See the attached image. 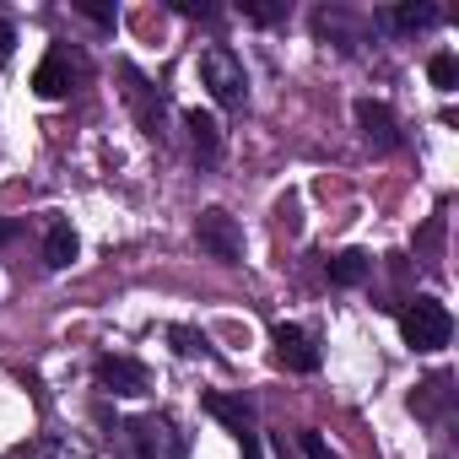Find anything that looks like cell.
Here are the masks:
<instances>
[{
  "mask_svg": "<svg viewBox=\"0 0 459 459\" xmlns=\"http://www.w3.org/2000/svg\"><path fill=\"white\" fill-rule=\"evenodd\" d=\"M400 335H405V346L411 351H443L448 341H454V314L432 298V292H421V298H411V303H400Z\"/></svg>",
  "mask_w": 459,
  "mask_h": 459,
  "instance_id": "1",
  "label": "cell"
},
{
  "mask_svg": "<svg viewBox=\"0 0 459 459\" xmlns=\"http://www.w3.org/2000/svg\"><path fill=\"white\" fill-rule=\"evenodd\" d=\"M200 82H205V92L221 108H244L249 103V71H244V60L227 44H205L200 49Z\"/></svg>",
  "mask_w": 459,
  "mask_h": 459,
  "instance_id": "2",
  "label": "cell"
},
{
  "mask_svg": "<svg viewBox=\"0 0 459 459\" xmlns=\"http://www.w3.org/2000/svg\"><path fill=\"white\" fill-rule=\"evenodd\" d=\"M114 76L125 82V103L135 108V119H141V130H146V141H157V146H168V98L130 65V60H119L114 65Z\"/></svg>",
  "mask_w": 459,
  "mask_h": 459,
  "instance_id": "3",
  "label": "cell"
},
{
  "mask_svg": "<svg viewBox=\"0 0 459 459\" xmlns=\"http://www.w3.org/2000/svg\"><path fill=\"white\" fill-rule=\"evenodd\" d=\"M125 432H130L135 459H184V454H189V437H184L178 421L162 416V411H146V416L125 421Z\"/></svg>",
  "mask_w": 459,
  "mask_h": 459,
  "instance_id": "4",
  "label": "cell"
},
{
  "mask_svg": "<svg viewBox=\"0 0 459 459\" xmlns=\"http://www.w3.org/2000/svg\"><path fill=\"white\" fill-rule=\"evenodd\" d=\"M195 244H200L211 260H221V265H238V260H244V227H238L233 211L205 205V211L195 216Z\"/></svg>",
  "mask_w": 459,
  "mask_h": 459,
  "instance_id": "5",
  "label": "cell"
},
{
  "mask_svg": "<svg viewBox=\"0 0 459 459\" xmlns=\"http://www.w3.org/2000/svg\"><path fill=\"white\" fill-rule=\"evenodd\" d=\"M82 76H87V60H82L71 44H55V49L39 60V71H33V92H39L44 103H60V98L76 92Z\"/></svg>",
  "mask_w": 459,
  "mask_h": 459,
  "instance_id": "6",
  "label": "cell"
},
{
  "mask_svg": "<svg viewBox=\"0 0 459 459\" xmlns=\"http://www.w3.org/2000/svg\"><path fill=\"white\" fill-rule=\"evenodd\" d=\"M271 357H276V368H287V373H319V362H325L319 341H314L303 325H276V330H271Z\"/></svg>",
  "mask_w": 459,
  "mask_h": 459,
  "instance_id": "7",
  "label": "cell"
},
{
  "mask_svg": "<svg viewBox=\"0 0 459 459\" xmlns=\"http://www.w3.org/2000/svg\"><path fill=\"white\" fill-rule=\"evenodd\" d=\"M357 130H362V146H373V152H400V119H394V108L389 103H378V98H362L357 108Z\"/></svg>",
  "mask_w": 459,
  "mask_h": 459,
  "instance_id": "8",
  "label": "cell"
},
{
  "mask_svg": "<svg viewBox=\"0 0 459 459\" xmlns=\"http://www.w3.org/2000/svg\"><path fill=\"white\" fill-rule=\"evenodd\" d=\"M314 33L325 44H335L341 55H362V44H368V22L351 17V12H341V6H319L314 12Z\"/></svg>",
  "mask_w": 459,
  "mask_h": 459,
  "instance_id": "9",
  "label": "cell"
},
{
  "mask_svg": "<svg viewBox=\"0 0 459 459\" xmlns=\"http://www.w3.org/2000/svg\"><path fill=\"white\" fill-rule=\"evenodd\" d=\"M92 373H98V384H103L108 394H146V389H152V373H146V362H135V357H119V351H103V357L92 362Z\"/></svg>",
  "mask_w": 459,
  "mask_h": 459,
  "instance_id": "10",
  "label": "cell"
},
{
  "mask_svg": "<svg viewBox=\"0 0 459 459\" xmlns=\"http://www.w3.org/2000/svg\"><path fill=\"white\" fill-rule=\"evenodd\" d=\"M437 22H443V12L432 6V0H405V6L373 12V28H384V33H427Z\"/></svg>",
  "mask_w": 459,
  "mask_h": 459,
  "instance_id": "11",
  "label": "cell"
},
{
  "mask_svg": "<svg viewBox=\"0 0 459 459\" xmlns=\"http://www.w3.org/2000/svg\"><path fill=\"white\" fill-rule=\"evenodd\" d=\"M421 421H448V411H454V378L448 373H432V378H421L416 389H411V400H405Z\"/></svg>",
  "mask_w": 459,
  "mask_h": 459,
  "instance_id": "12",
  "label": "cell"
},
{
  "mask_svg": "<svg viewBox=\"0 0 459 459\" xmlns=\"http://www.w3.org/2000/svg\"><path fill=\"white\" fill-rule=\"evenodd\" d=\"M184 130H189V141H195L200 168H216V162H221V125H216V114L189 108V114H184Z\"/></svg>",
  "mask_w": 459,
  "mask_h": 459,
  "instance_id": "13",
  "label": "cell"
},
{
  "mask_svg": "<svg viewBox=\"0 0 459 459\" xmlns=\"http://www.w3.org/2000/svg\"><path fill=\"white\" fill-rule=\"evenodd\" d=\"M205 411H211L216 421H227L233 432H255V400H244V394H221V389H211V394H205Z\"/></svg>",
  "mask_w": 459,
  "mask_h": 459,
  "instance_id": "14",
  "label": "cell"
},
{
  "mask_svg": "<svg viewBox=\"0 0 459 459\" xmlns=\"http://www.w3.org/2000/svg\"><path fill=\"white\" fill-rule=\"evenodd\" d=\"M76 255H82L76 227L71 221H49V233H44V265L49 271H65V265H76Z\"/></svg>",
  "mask_w": 459,
  "mask_h": 459,
  "instance_id": "15",
  "label": "cell"
},
{
  "mask_svg": "<svg viewBox=\"0 0 459 459\" xmlns=\"http://www.w3.org/2000/svg\"><path fill=\"white\" fill-rule=\"evenodd\" d=\"M325 271H330L335 287H362V281L373 276V255H368V249H341V255L325 260Z\"/></svg>",
  "mask_w": 459,
  "mask_h": 459,
  "instance_id": "16",
  "label": "cell"
},
{
  "mask_svg": "<svg viewBox=\"0 0 459 459\" xmlns=\"http://www.w3.org/2000/svg\"><path fill=\"white\" fill-rule=\"evenodd\" d=\"M6 459H92L82 443H71V437H28V443H17Z\"/></svg>",
  "mask_w": 459,
  "mask_h": 459,
  "instance_id": "17",
  "label": "cell"
},
{
  "mask_svg": "<svg viewBox=\"0 0 459 459\" xmlns=\"http://www.w3.org/2000/svg\"><path fill=\"white\" fill-rule=\"evenodd\" d=\"M168 346H173L178 357H216V351H211V341H205L195 325H168Z\"/></svg>",
  "mask_w": 459,
  "mask_h": 459,
  "instance_id": "18",
  "label": "cell"
},
{
  "mask_svg": "<svg viewBox=\"0 0 459 459\" xmlns=\"http://www.w3.org/2000/svg\"><path fill=\"white\" fill-rule=\"evenodd\" d=\"M427 76H432L437 92H454V82H459V60H454V55H432V60H427Z\"/></svg>",
  "mask_w": 459,
  "mask_h": 459,
  "instance_id": "19",
  "label": "cell"
},
{
  "mask_svg": "<svg viewBox=\"0 0 459 459\" xmlns=\"http://www.w3.org/2000/svg\"><path fill=\"white\" fill-rule=\"evenodd\" d=\"M249 22H260V28H271V22H281L287 17V0H281V6H265V0H244V6H238Z\"/></svg>",
  "mask_w": 459,
  "mask_h": 459,
  "instance_id": "20",
  "label": "cell"
},
{
  "mask_svg": "<svg viewBox=\"0 0 459 459\" xmlns=\"http://www.w3.org/2000/svg\"><path fill=\"white\" fill-rule=\"evenodd\" d=\"M298 448H303V459H335V448H330L314 427H303V432H298Z\"/></svg>",
  "mask_w": 459,
  "mask_h": 459,
  "instance_id": "21",
  "label": "cell"
},
{
  "mask_svg": "<svg viewBox=\"0 0 459 459\" xmlns=\"http://www.w3.org/2000/svg\"><path fill=\"white\" fill-rule=\"evenodd\" d=\"M76 12H82L87 22H98V28H114V22H119V12H114V6H92V0H76Z\"/></svg>",
  "mask_w": 459,
  "mask_h": 459,
  "instance_id": "22",
  "label": "cell"
},
{
  "mask_svg": "<svg viewBox=\"0 0 459 459\" xmlns=\"http://www.w3.org/2000/svg\"><path fill=\"white\" fill-rule=\"evenodd\" d=\"M173 12H178V17H200V22L216 17V6H205V0H173Z\"/></svg>",
  "mask_w": 459,
  "mask_h": 459,
  "instance_id": "23",
  "label": "cell"
},
{
  "mask_svg": "<svg viewBox=\"0 0 459 459\" xmlns=\"http://www.w3.org/2000/svg\"><path fill=\"white\" fill-rule=\"evenodd\" d=\"M12 55H17V28H12L6 17H0V65H6Z\"/></svg>",
  "mask_w": 459,
  "mask_h": 459,
  "instance_id": "24",
  "label": "cell"
},
{
  "mask_svg": "<svg viewBox=\"0 0 459 459\" xmlns=\"http://www.w3.org/2000/svg\"><path fill=\"white\" fill-rule=\"evenodd\" d=\"M238 448H244V459H260V432H238Z\"/></svg>",
  "mask_w": 459,
  "mask_h": 459,
  "instance_id": "25",
  "label": "cell"
}]
</instances>
